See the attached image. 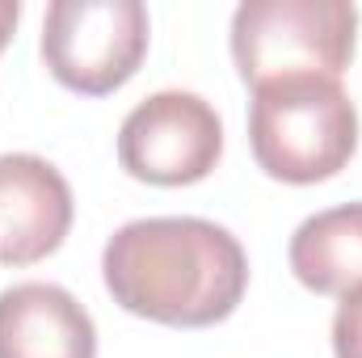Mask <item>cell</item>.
Here are the masks:
<instances>
[{
  "instance_id": "5",
  "label": "cell",
  "mask_w": 362,
  "mask_h": 358,
  "mask_svg": "<svg viewBox=\"0 0 362 358\" xmlns=\"http://www.w3.org/2000/svg\"><path fill=\"white\" fill-rule=\"evenodd\" d=\"M219 152L223 122L198 93H152L118 127V165L135 181L194 185L219 165Z\"/></svg>"
},
{
  "instance_id": "1",
  "label": "cell",
  "mask_w": 362,
  "mask_h": 358,
  "mask_svg": "<svg viewBox=\"0 0 362 358\" xmlns=\"http://www.w3.org/2000/svg\"><path fill=\"white\" fill-rule=\"evenodd\" d=\"M101 274L131 316L173 329H206L236 312L249 287L240 241L198 215L122 224L101 253Z\"/></svg>"
},
{
  "instance_id": "6",
  "label": "cell",
  "mask_w": 362,
  "mask_h": 358,
  "mask_svg": "<svg viewBox=\"0 0 362 358\" xmlns=\"http://www.w3.org/2000/svg\"><path fill=\"white\" fill-rule=\"evenodd\" d=\"M72 228L68 178L30 152L0 156V266H34L51 258Z\"/></svg>"
},
{
  "instance_id": "9",
  "label": "cell",
  "mask_w": 362,
  "mask_h": 358,
  "mask_svg": "<svg viewBox=\"0 0 362 358\" xmlns=\"http://www.w3.org/2000/svg\"><path fill=\"white\" fill-rule=\"evenodd\" d=\"M333 354L362 358V287L341 295V308L333 316Z\"/></svg>"
},
{
  "instance_id": "7",
  "label": "cell",
  "mask_w": 362,
  "mask_h": 358,
  "mask_svg": "<svg viewBox=\"0 0 362 358\" xmlns=\"http://www.w3.org/2000/svg\"><path fill=\"white\" fill-rule=\"evenodd\" d=\"M0 358H97L93 316L55 282H17L0 291Z\"/></svg>"
},
{
  "instance_id": "3",
  "label": "cell",
  "mask_w": 362,
  "mask_h": 358,
  "mask_svg": "<svg viewBox=\"0 0 362 358\" xmlns=\"http://www.w3.org/2000/svg\"><path fill=\"white\" fill-rule=\"evenodd\" d=\"M354 34L358 8L350 0H245L232 13V59L253 89L286 76L341 81Z\"/></svg>"
},
{
  "instance_id": "8",
  "label": "cell",
  "mask_w": 362,
  "mask_h": 358,
  "mask_svg": "<svg viewBox=\"0 0 362 358\" xmlns=\"http://www.w3.org/2000/svg\"><path fill=\"white\" fill-rule=\"evenodd\" d=\"M291 270L316 295H350L362 287V202L308 215L291 236Z\"/></svg>"
},
{
  "instance_id": "4",
  "label": "cell",
  "mask_w": 362,
  "mask_h": 358,
  "mask_svg": "<svg viewBox=\"0 0 362 358\" xmlns=\"http://www.w3.org/2000/svg\"><path fill=\"white\" fill-rule=\"evenodd\" d=\"M148 55V8L139 0H55L42 21V64L72 93L122 89Z\"/></svg>"
},
{
  "instance_id": "2",
  "label": "cell",
  "mask_w": 362,
  "mask_h": 358,
  "mask_svg": "<svg viewBox=\"0 0 362 358\" xmlns=\"http://www.w3.org/2000/svg\"><path fill=\"white\" fill-rule=\"evenodd\" d=\"M249 144L278 181L312 185L341 173L358 148V110L341 81L286 76L253 89Z\"/></svg>"
},
{
  "instance_id": "10",
  "label": "cell",
  "mask_w": 362,
  "mask_h": 358,
  "mask_svg": "<svg viewBox=\"0 0 362 358\" xmlns=\"http://www.w3.org/2000/svg\"><path fill=\"white\" fill-rule=\"evenodd\" d=\"M17 17H21V4H17V0H0V47L13 38V25H17Z\"/></svg>"
}]
</instances>
